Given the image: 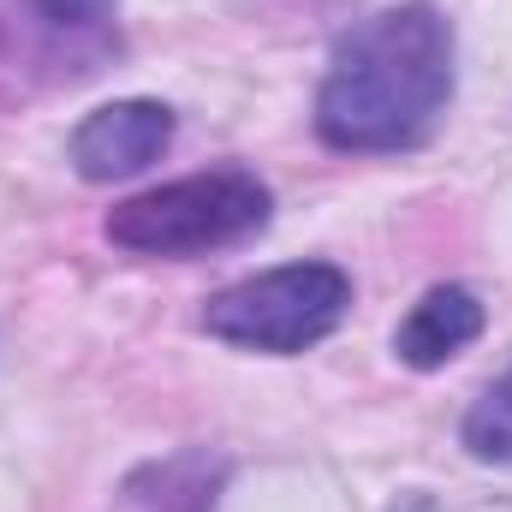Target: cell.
I'll use <instances>...</instances> for the list:
<instances>
[{"mask_svg": "<svg viewBox=\"0 0 512 512\" xmlns=\"http://www.w3.org/2000/svg\"><path fill=\"white\" fill-rule=\"evenodd\" d=\"M167 143H173V114H167L161 102L131 96V102L96 108L84 126L72 131V161H78L84 179L108 185V179H131V173H143L149 161H161Z\"/></svg>", "mask_w": 512, "mask_h": 512, "instance_id": "obj_5", "label": "cell"}, {"mask_svg": "<svg viewBox=\"0 0 512 512\" xmlns=\"http://www.w3.org/2000/svg\"><path fill=\"white\" fill-rule=\"evenodd\" d=\"M120 0H0V108L96 78L120 54Z\"/></svg>", "mask_w": 512, "mask_h": 512, "instance_id": "obj_3", "label": "cell"}, {"mask_svg": "<svg viewBox=\"0 0 512 512\" xmlns=\"http://www.w3.org/2000/svg\"><path fill=\"white\" fill-rule=\"evenodd\" d=\"M477 334H483V304H477V292H465V286H429V292L411 304V316L399 322L393 352H399L411 370H441V364L459 358Z\"/></svg>", "mask_w": 512, "mask_h": 512, "instance_id": "obj_6", "label": "cell"}, {"mask_svg": "<svg viewBox=\"0 0 512 512\" xmlns=\"http://www.w3.org/2000/svg\"><path fill=\"white\" fill-rule=\"evenodd\" d=\"M453 102V24L411 0L352 24L316 90V131L334 149L387 155L423 143Z\"/></svg>", "mask_w": 512, "mask_h": 512, "instance_id": "obj_1", "label": "cell"}, {"mask_svg": "<svg viewBox=\"0 0 512 512\" xmlns=\"http://www.w3.org/2000/svg\"><path fill=\"white\" fill-rule=\"evenodd\" d=\"M465 453L483 465H512V364L465 411Z\"/></svg>", "mask_w": 512, "mask_h": 512, "instance_id": "obj_7", "label": "cell"}, {"mask_svg": "<svg viewBox=\"0 0 512 512\" xmlns=\"http://www.w3.org/2000/svg\"><path fill=\"white\" fill-rule=\"evenodd\" d=\"M346 304H352V280L334 262H286V268H268V274H251L215 292L203 310V328L227 346L292 358L328 340Z\"/></svg>", "mask_w": 512, "mask_h": 512, "instance_id": "obj_4", "label": "cell"}, {"mask_svg": "<svg viewBox=\"0 0 512 512\" xmlns=\"http://www.w3.org/2000/svg\"><path fill=\"white\" fill-rule=\"evenodd\" d=\"M262 221H268V191L239 167H215L126 197L108 215V239L131 256H203L251 239Z\"/></svg>", "mask_w": 512, "mask_h": 512, "instance_id": "obj_2", "label": "cell"}]
</instances>
